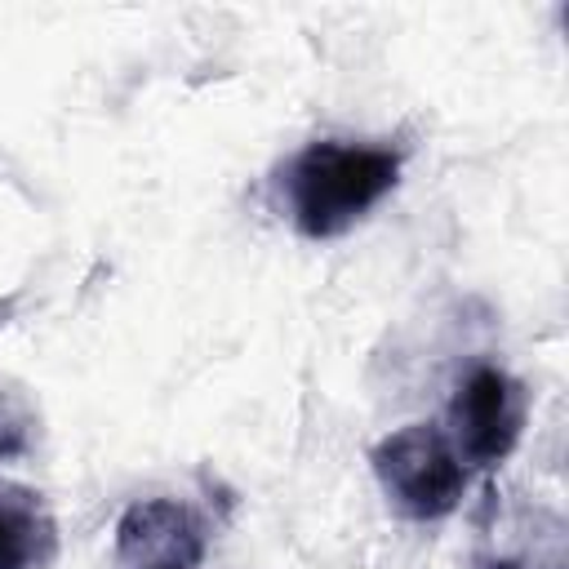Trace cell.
<instances>
[{
  "mask_svg": "<svg viewBox=\"0 0 569 569\" xmlns=\"http://www.w3.org/2000/svg\"><path fill=\"white\" fill-rule=\"evenodd\" d=\"M396 182H400V151L373 142H342V138L307 142L280 169L289 218L307 240H333L351 231Z\"/></svg>",
  "mask_w": 569,
  "mask_h": 569,
  "instance_id": "obj_1",
  "label": "cell"
},
{
  "mask_svg": "<svg viewBox=\"0 0 569 569\" xmlns=\"http://www.w3.org/2000/svg\"><path fill=\"white\" fill-rule=\"evenodd\" d=\"M373 476L391 507L409 520H440L458 507L467 489V462L458 458L453 440L436 422H409L382 436L369 453Z\"/></svg>",
  "mask_w": 569,
  "mask_h": 569,
  "instance_id": "obj_2",
  "label": "cell"
},
{
  "mask_svg": "<svg viewBox=\"0 0 569 569\" xmlns=\"http://www.w3.org/2000/svg\"><path fill=\"white\" fill-rule=\"evenodd\" d=\"M525 418H529V391L498 365H476L449 400L445 436L453 440L462 462L493 467L520 445Z\"/></svg>",
  "mask_w": 569,
  "mask_h": 569,
  "instance_id": "obj_3",
  "label": "cell"
},
{
  "mask_svg": "<svg viewBox=\"0 0 569 569\" xmlns=\"http://www.w3.org/2000/svg\"><path fill=\"white\" fill-rule=\"evenodd\" d=\"M209 529L178 498H142L116 520V569H200Z\"/></svg>",
  "mask_w": 569,
  "mask_h": 569,
  "instance_id": "obj_4",
  "label": "cell"
},
{
  "mask_svg": "<svg viewBox=\"0 0 569 569\" xmlns=\"http://www.w3.org/2000/svg\"><path fill=\"white\" fill-rule=\"evenodd\" d=\"M58 525L44 498L27 485H0V569H49Z\"/></svg>",
  "mask_w": 569,
  "mask_h": 569,
  "instance_id": "obj_5",
  "label": "cell"
},
{
  "mask_svg": "<svg viewBox=\"0 0 569 569\" xmlns=\"http://www.w3.org/2000/svg\"><path fill=\"white\" fill-rule=\"evenodd\" d=\"M36 431H40V413L27 400V391L0 387V462L27 458L36 449Z\"/></svg>",
  "mask_w": 569,
  "mask_h": 569,
  "instance_id": "obj_6",
  "label": "cell"
},
{
  "mask_svg": "<svg viewBox=\"0 0 569 569\" xmlns=\"http://www.w3.org/2000/svg\"><path fill=\"white\" fill-rule=\"evenodd\" d=\"M4 316H9V302H4V307H0V329H4Z\"/></svg>",
  "mask_w": 569,
  "mask_h": 569,
  "instance_id": "obj_7",
  "label": "cell"
}]
</instances>
